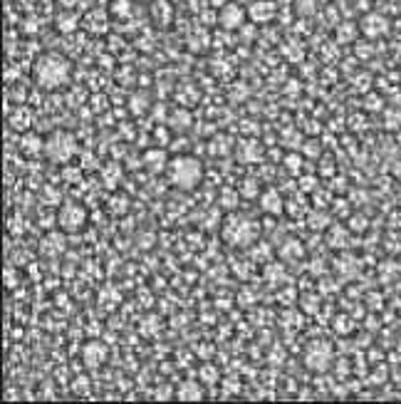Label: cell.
I'll return each mask as SVG.
<instances>
[{"instance_id":"cell-1","label":"cell","mask_w":401,"mask_h":404,"mask_svg":"<svg viewBox=\"0 0 401 404\" xmlns=\"http://www.w3.org/2000/svg\"><path fill=\"white\" fill-rule=\"evenodd\" d=\"M169 176H171V181L176 186L193 189L198 184V179H201V164L196 159H189V156H178L169 166Z\"/></svg>"},{"instance_id":"cell-2","label":"cell","mask_w":401,"mask_h":404,"mask_svg":"<svg viewBox=\"0 0 401 404\" xmlns=\"http://www.w3.org/2000/svg\"><path fill=\"white\" fill-rule=\"evenodd\" d=\"M84 218H87V213H84L82 206L67 204V206L59 211V226H62L65 231H79L82 223H84Z\"/></svg>"},{"instance_id":"cell-3","label":"cell","mask_w":401,"mask_h":404,"mask_svg":"<svg viewBox=\"0 0 401 404\" xmlns=\"http://www.w3.org/2000/svg\"><path fill=\"white\" fill-rule=\"evenodd\" d=\"M47 154L52 156L55 161H65L67 156L72 154V139L67 134H57L47 144Z\"/></svg>"},{"instance_id":"cell-4","label":"cell","mask_w":401,"mask_h":404,"mask_svg":"<svg viewBox=\"0 0 401 404\" xmlns=\"http://www.w3.org/2000/svg\"><path fill=\"white\" fill-rule=\"evenodd\" d=\"M263 209L270 211V213H280V211H283V198H280V193L270 189V191L263 196Z\"/></svg>"},{"instance_id":"cell-5","label":"cell","mask_w":401,"mask_h":404,"mask_svg":"<svg viewBox=\"0 0 401 404\" xmlns=\"http://www.w3.org/2000/svg\"><path fill=\"white\" fill-rule=\"evenodd\" d=\"M250 15L253 20H263V18H272V3H265V0H260L258 5H253L250 8Z\"/></svg>"},{"instance_id":"cell-6","label":"cell","mask_w":401,"mask_h":404,"mask_svg":"<svg viewBox=\"0 0 401 404\" xmlns=\"http://www.w3.org/2000/svg\"><path fill=\"white\" fill-rule=\"evenodd\" d=\"M240 20H243V13H240V8H235V5H228V8L223 10V22H226L228 27H235V25H240Z\"/></svg>"}]
</instances>
